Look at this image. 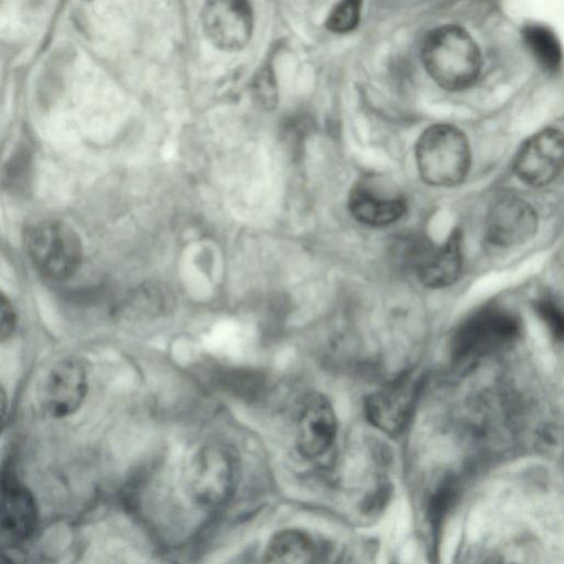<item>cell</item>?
I'll return each instance as SVG.
<instances>
[{
  "mask_svg": "<svg viewBox=\"0 0 564 564\" xmlns=\"http://www.w3.org/2000/svg\"><path fill=\"white\" fill-rule=\"evenodd\" d=\"M37 508L31 491L13 477L0 479V547L14 549L33 534Z\"/></svg>",
  "mask_w": 564,
  "mask_h": 564,
  "instance_id": "cell-11",
  "label": "cell"
},
{
  "mask_svg": "<svg viewBox=\"0 0 564 564\" xmlns=\"http://www.w3.org/2000/svg\"><path fill=\"white\" fill-rule=\"evenodd\" d=\"M422 61L430 76L447 90L471 86L481 69L476 42L458 25H442L431 31L423 42Z\"/></svg>",
  "mask_w": 564,
  "mask_h": 564,
  "instance_id": "cell-1",
  "label": "cell"
},
{
  "mask_svg": "<svg viewBox=\"0 0 564 564\" xmlns=\"http://www.w3.org/2000/svg\"><path fill=\"white\" fill-rule=\"evenodd\" d=\"M337 420L329 400L319 393L305 395L295 415V444L305 458H316L332 446Z\"/></svg>",
  "mask_w": 564,
  "mask_h": 564,
  "instance_id": "cell-9",
  "label": "cell"
},
{
  "mask_svg": "<svg viewBox=\"0 0 564 564\" xmlns=\"http://www.w3.org/2000/svg\"><path fill=\"white\" fill-rule=\"evenodd\" d=\"M523 37L529 50L546 70H556L561 64L560 42L552 30L544 25L531 24L524 28Z\"/></svg>",
  "mask_w": 564,
  "mask_h": 564,
  "instance_id": "cell-16",
  "label": "cell"
},
{
  "mask_svg": "<svg viewBox=\"0 0 564 564\" xmlns=\"http://www.w3.org/2000/svg\"><path fill=\"white\" fill-rule=\"evenodd\" d=\"M351 216L366 226L383 227L402 217L406 203L400 191L382 176L369 174L357 181L349 193Z\"/></svg>",
  "mask_w": 564,
  "mask_h": 564,
  "instance_id": "cell-6",
  "label": "cell"
},
{
  "mask_svg": "<svg viewBox=\"0 0 564 564\" xmlns=\"http://www.w3.org/2000/svg\"><path fill=\"white\" fill-rule=\"evenodd\" d=\"M238 476V458L231 448L220 444L205 445L189 459L185 487L194 502L214 508L231 498Z\"/></svg>",
  "mask_w": 564,
  "mask_h": 564,
  "instance_id": "cell-4",
  "label": "cell"
},
{
  "mask_svg": "<svg viewBox=\"0 0 564 564\" xmlns=\"http://www.w3.org/2000/svg\"><path fill=\"white\" fill-rule=\"evenodd\" d=\"M454 490L448 484L446 486L440 488L437 492L433 496L432 502L430 506V517L432 523L435 525L443 518L444 513L448 508V502L452 500V496Z\"/></svg>",
  "mask_w": 564,
  "mask_h": 564,
  "instance_id": "cell-20",
  "label": "cell"
},
{
  "mask_svg": "<svg viewBox=\"0 0 564 564\" xmlns=\"http://www.w3.org/2000/svg\"><path fill=\"white\" fill-rule=\"evenodd\" d=\"M518 318L501 307H486L469 316L455 330L451 341L453 361L471 366L511 344L519 335Z\"/></svg>",
  "mask_w": 564,
  "mask_h": 564,
  "instance_id": "cell-3",
  "label": "cell"
},
{
  "mask_svg": "<svg viewBox=\"0 0 564 564\" xmlns=\"http://www.w3.org/2000/svg\"><path fill=\"white\" fill-rule=\"evenodd\" d=\"M462 235L454 231L441 247L425 246L415 261L417 276L427 288L451 285L462 269Z\"/></svg>",
  "mask_w": 564,
  "mask_h": 564,
  "instance_id": "cell-14",
  "label": "cell"
},
{
  "mask_svg": "<svg viewBox=\"0 0 564 564\" xmlns=\"http://www.w3.org/2000/svg\"><path fill=\"white\" fill-rule=\"evenodd\" d=\"M421 177L438 187H451L466 177L470 150L466 135L451 124H434L419 138L415 147Z\"/></svg>",
  "mask_w": 564,
  "mask_h": 564,
  "instance_id": "cell-2",
  "label": "cell"
},
{
  "mask_svg": "<svg viewBox=\"0 0 564 564\" xmlns=\"http://www.w3.org/2000/svg\"><path fill=\"white\" fill-rule=\"evenodd\" d=\"M421 384L419 376L406 373L372 393L366 402L369 421L389 435L401 433L412 416Z\"/></svg>",
  "mask_w": 564,
  "mask_h": 564,
  "instance_id": "cell-7",
  "label": "cell"
},
{
  "mask_svg": "<svg viewBox=\"0 0 564 564\" xmlns=\"http://www.w3.org/2000/svg\"><path fill=\"white\" fill-rule=\"evenodd\" d=\"M319 555L315 541L305 532L285 529L275 533L268 543L264 562L269 563H312Z\"/></svg>",
  "mask_w": 564,
  "mask_h": 564,
  "instance_id": "cell-15",
  "label": "cell"
},
{
  "mask_svg": "<svg viewBox=\"0 0 564 564\" xmlns=\"http://www.w3.org/2000/svg\"><path fill=\"white\" fill-rule=\"evenodd\" d=\"M362 0H340L330 11L326 26L335 33L354 30L360 19Z\"/></svg>",
  "mask_w": 564,
  "mask_h": 564,
  "instance_id": "cell-17",
  "label": "cell"
},
{
  "mask_svg": "<svg viewBox=\"0 0 564 564\" xmlns=\"http://www.w3.org/2000/svg\"><path fill=\"white\" fill-rule=\"evenodd\" d=\"M207 37L224 51L241 50L252 33V11L247 0H207L203 9Z\"/></svg>",
  "mask_w": 564,
  "mask_h": 564,
  "instance_id": "cell-12",
  "label": "cell"
},
{
  "mask_svg": "<svg viewBox=\"0 0 564 564\" xmlns=\"http://www.w3.org/2000/svg\"><path fill=\"white\" fill-rule=\"evenodd\" d=\"M87 390V373L82 362L64 359L50 370L44 380L43 406L52 416H67L82 405Z\"/></svg>",
  "mask_w": 564,
  "mask_h": 564,
  "instance_id": "cell-13",
  "label": "cell"
},
{
  "mask_svg": "<svg viewBox=\"0 0 564 564\" xmlns=\"http://www.w3.org/2000/svg\"><path fill=\"white\" fill-rule=\"evenodd\" d=\"M15 327V310L7 295L0 291V343L10 338Z\"/></svg>",
  "mask_w": 564,
  "mask_h": 564,
  "instance_id": "cell-19",
  "label": "cell"
},
{
  "mask_svg": "<svg viewBox=\"0 0 564 564\" xmlns=\"http://www.w3.org/2000/svg\"><path fill=\"white\" fill-rule=\"evenodd\" d=\"M485 228L486 238L492 246L514 247L533 237L538 217L527 200L513 194H505L491 205Z\"/></svg>",
  "mask_w": 564,
  "mask_h": 564,
  "instance_id": "cell-10",
  "label": "cell"
},
{
  "mask_svg": "<svg viewBox=\"0 0 564 564\" xmlns=\"http://www.w3.org/2000/svg\"><path fill=\"white\" fill-rule=\"evenodd\" d=\"M7 403H8L7 393H6L3 386L0 383V423L2 422V419L6 414Z\"/></svg>",
  "mask_w": 564,
  "mask_h": 564,
  "instance_id": "cell-21",
  "label": "cell"
},
{
  "mask_svg": "<svg viewBox=\"0 0 564 564\" xmlns=\"http://www.w3.org/2000/svg\"><path fill=\"white\" fill-rule=\"evenodd\" d=\"M535 310L551 333L558 340L563 337V314L558 305L550 297H543L535 302Z\"/></svg>",
  "mask_w": 564,
  "mask_h": 564,
  "instance_id": "cell-18",
  "label": "cell"
},
{
  "mask_svg": "<svg viewBox=\"0 0 564 564\" xmlns=\"http://www.w3.org/2000/svg\"><path fill=\"white\" fill-rule=\"evenodd\" d=\"M25 245L34 267L48 279L67 280L80 265V240L63 221L48 219L36 223L28 230Z\"/></svg>",
  "mask_w": 564,
  "mask_h": 564,
  "instance_id": "cell-5",
  "label": "cell"
},
{
  "mask_svg": "<svg viewBox=\"0 0 564 564\" xmlns=\"http://www.w3.org/2000/svg\"><path fill=\"white\" fill-rule=\"evenodd\" d=\"M563 166V137L555 129H544L530 137L513 162L516 175L531 186L553 182Z\"/></svg>",
  "mask_w": 564,
  "mask_h": 564,
  "instance_id": "cell-8",
  "label": "cell"
}]
</instances>
